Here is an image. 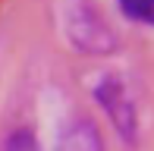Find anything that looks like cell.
<instances>
[{"label":"cell","instance_id":"cell-3","mask_svg":"<svg viewBox=\"0 0 154 151\" xmlns=\"http://www.w3.org/2000/svg\"><path fill=\"white\" fill-rule=\"evenodd\" d=\"M123 13L135 22H145V25H154V0H120Z\"/></svg>","mask_w":154,"mask_h":151},{"label":"cell","instance_id":"cell-4","mask_svg":"<svg viewBox=\"0 0 154 151\" xmlns=\"http://www.w3.org/2000/svg\"><path fill=\"white\" fill-rule=\"evenodd\" d=\"M3 151H38V139H35V132H29V129H16L6 139Z\"/></svg>","mask_w":154,"mask_h":151},{"label":"cell","instance_id":"cell-1","mask_svg":"<svg viewBox=\"0 0 154 151\" xmlns=\"http://www.w3.org/2000/svg\"><path fill=\"white\" fill-rule=\"evenodd\" d=\"M94 98H97V104L107 110L113 129L129 145H135V139H138V113H135V101H132L126 82L120 76H104V79L97 82V88H94Z\"/></svg>","mask_w":154,"mask_h":151},{"label":"cell","instance_id":"cell-2","mask_svg":"<svg viewBox=\"0 0 154 151\" xmlns=\"http://www.w3.org/2000/svg\"><path fill=\"white\" fill-rule=\"evenodd\" d=\"M57 151H104L101 132H97V126L91 120H72L60 132Z\"/></svg>","mask_w":154,"mask_h":151}]
</instances>
